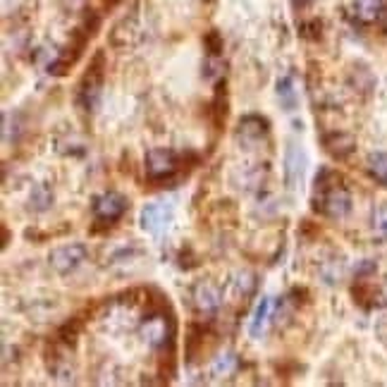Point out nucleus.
<instances>
[{
    "mask_svg": "<svg viewBox=\"0 0 387 387\" xmlns=\"http://www.w3.org/2000/svg\"><path fill=\"white\" fill-rule=\"evenodd\" d=\"M86 261V246L84 244H62L58 249H53L48 256V263L58 275H70L77 270Z\"/></svg>",
    "mask_w": 387,
    "mask_h": 387,
    "instance_id": "obj_5",
    "label": "nucleus"
},
{
    "mask_svg": "<svg viewBox=\"0 0 387 387\" xmlns=\"http://www.w3.org/2000/svg\"><path fill=\"white\" fill-rule=\"evenodd\" d=\"M256 290V278L251 275V273H239L234 280V292L239 294L242 299L249 297L251 292Z\"/></svg>",
    "mask_w": 387,
    "mask_h": 387,
    "instance_id": "obj_19",
    "label": "nucleus"
},
{
    "mask_svg": "<svg viewBox=\"0 0 387 387\" xmlns=\"http://www.w3.org/2000/svg\"><path fill=\"white\" fill-rule=\"evenodd\" d=\"M278 98H280V103H282V108L285 110H294L297 108V103H299V93L294 89V77H282V79H278Z\"/></svg>",
    "mask_w": 387,
    "mask_h": 387,
    "instance_id": "obj_13",
    "label": "nucleus"
},
{
    "mask_svg": "<svg viewBox=\"0 0 387 387\" xmlns=\"http://www.w3.org/2000/svg\"><path fill=\"white\" fill-rule=\"evenodd\" d=\"M323 143H326V151L333 155V158L342 160L347 158L349 153L357 148V139L347 132H333V134H326L323 136Z\"/></svg>",
    "mask_w": 387,
    "mask_h": 387,
    "instance_id": "obj_11",
    "label": "nucleus"
},
{
    "mask_svg": "<svg viewBox=\"0 0 387 387\" xmlns=\"http://www.w3.org/2000/svg\"><path fill=\"white\" fill-rule=\"evenodd\" d=\"M139 222L148 234L160 237L172 222V208L167 203H146L141 208Z\"/></svg>",
    "mask_w": 387,
    "mask_h": 387,
    "instance_id": "obj_8",
    "label": "nucleus"
},
{
    "mask_svg": "<svg viewBox=\"0 0 387 387\" xmlns=\"http://www.w3.org/2000/svg\"><path fill=\"white\" fill-rule=\"evenodd\" d=\"M191 304L198 314H215L222 304V290L210 280H198L191 287Z\"/></svg>",
    "mask_w": 387,
    "mask_h": 387,
    "instance_id": "obj_7",
    "label": "nucleus"
},
{
    "mask_svg": "<svg viewBox=\"0 0 387 387\" xmlns=\"http://www.w3.org/2000/svg\"><path fill=\"white\" fill-rule=\"evenodd\" d=\"M270 132V124H268L266 117L261 115H246L239 120V127H237V141L244 148H251L256 143H261Z\"/></svg>",
    "mask_w": 387,
    "mask_h": 387,
    "instance_id": "obj_9",
    "label": "nucleus"
},
{
    "mask_svg": "<svg viewBox=\"0 0 387 387\" xmlns=\"http://www.w3.org/2000/svg\"><path fill=\"white\" fill-rule=\"evenodd\" d=\"M208 48H210V58H215V55H220V51H222V43H220V39H218V34H210L208 36Z\"/></svg>",
    "mask_w": 387,
    "mask_h": 387,
    "instance_id": "obj_20",
    "label": "nucleus"
},
{
    "mask_svg": "<svg viewBox=\"0 0 387 387\" xmlns=\"http://www.w3.org/2000/svg\"><path fill=\"white\" fill-rule=\"evenodd\" d=\"M177 170H179V158L170 148H151L146 153V174L153 182L170 179Z\"/></svg>",
    "mask_w": 387,
    "mask_h": 387,
    "instance_id": "obj_4",
    "label": "nucleus"
},
{
    "mask_svg": "<svg viewBox=\"0 0 387 387\" xmlns=\"http://www.w3.org/2000/svg\"><path fill=\"white\" fill-rule=\"evenodd\" d=\"M304 170H306V155L302 148H297L294 143H290L287 148V155H285V182L290 189L302 182L304 177Z\"/></svg>",
    "mask_w": 387,
    "mask_h": 387,
    "instance_id": "obj_10",
    "label": "nucleus"
},
{
    "mask_svg": "<svg viewBox=\"0 0 387 387\" xmlns=\"http://www.w3.org/2000/svg\"><path fill=\"white\" fill-rule=\"evenodd\" d=\"M380 20H383V27L387 29V10H383V15H380Z\"/></svg>",
    "mask_w": 387,
    "mask_h": 387,
    "instance_id": "obj_22",
    "label": "nucleus"
},
{
    "mask_svg": "<svg viewBox=\"0 0 387 387\" xmlns=\"http://www.w3.org/2000/svg\"><path fill=\"white\" fill-rule=\"evenodd\" d=\"M311 3H316V0H294L297 8H306V5H311Z\"/></svg>",
    "mask_w": 387,
    "mask_h": 387,
    "instance_id": "obj_21",
    "label": "nucleus"
},
{
    "mask_svg": "<svg viewBox=\"0 0 387 387\" xmlns=\"http://www.w3.org/2000/svg\"><path fill=\"white\" fill-rule=\"evenodd\" d=\"M314 208L318 213L333 218V220H340V218L349 215V210H352V194H349V189L345 186L342 174H337L335 170H328V167H323V170L316 174Z\"/></svg>",
    "mask_w": 387,
    "mask_h": 387,
    "instance_id": "obj_1",
    "label": "nucleus"
},
{
    "mask_svg": "<svg viewBox=\"0 0 387 387\" xmlns=\"http://www.w3.org/2000/svg\"><path fill=\"white\" fill-rule=\"evenodd\" d=\"M101 89H103V55L98 53L93 58V65L89 67V72L82 77V82L77 86V103L79 108L86 112H93L98 108L101 101Z\"/></svg>",
    "mask_w": 387,
    "mask_h": 387,
    "instance_id": "obj_2",
    "label": "nucleus"
},
{
    "mask_svg": "<svg viewBox=\"0 0 387 387\" xmlns=\"http://www.w3.org/2000/svg\"><path fill=\"white\" fill-rule=\"evenodd\" d=\"M129 208L127 196H122L120 191H105L101 196L93 198V215L103 222H115L124 215V210Z\"/></svg>",
    "mask_w": 387,
    "mask_h": 387,
    "instance_id": "obj_6",
    "label": "nucleus"
},
{
    "mask_svg": "<svg viewBox=\"0 0 387 387\" xmlns=\"http://www.w3.org/2000/svg\"><path fill=\"white\" fill-rule=\"evenodd\" d=\"M237 368H239V359H237L234 354H220L213 364V376L215 378H230L237 373Z\"/></svg>",
    "mask_w": 387,
    "mask_h": 387,
    "instance_id": "obj_16",
    "label": "nucleus"
},
{
    "mask_svg": "<svg viewBox=\"0 0 387 387\" xmlns=\"http://www.w3.org/2000/svg\"><path fill=\"white\" fill-rule=\"evenodd\" d=\"M352 10H354V17H357L359 22L371 24L383 15L385 8H383V0H354Z\"/></svg>",
    "mask_w": 387,
    "mask_h": 387,
    "instance_id": "obj_12",
    "label": "nucleus"
},
{
    "mask_svg": "<svg viewBox=\"0 0 387 387\" xmlns=\"http://www.w3.org/2000/svg\"><path fill=\"white\" fill-rule=\"evenodd\" d=\"M268 318H270V297H263V299H261V304L256 306L251 328H249L251 337H261V333H263V328H266V323H268Z\"/></svg>",
    "mask_w": 387,
    "mask_h": 387,
    "instance_id": "obj_15",
    "label": "nucleus"
},
{
    "mask_svg": "<svg viewBox=\"0 0 387 387\" xmlns=\"http://www.w3.org/2000/svg\"><path fill=\"white\" fill-rule=\"evenodd\" d=\"M51 201H53V194H51V189H48L46 184H36L34 186V191H31V196H29V208L31 210H46L48 206H51Z\"/></svg>",
    "mask_w": 387,
    "mask_h": 387,
    "instance_id": "obj_17",
    "label": "nucleus"
},
{
    "mask_svg": "<svg viewBox=\"0 0 387 387\" xmlns=\"http://www.w3.org/2000/svg\"><path fill=\"white\" fill-rule=\"evenodd\" d=\"M141 335L153 349H170L174 342V318L163 311L148 314L141 323Z\"/></svg>",
    "mask_w": 387,
    "mask_h": 387,
    "instance_id": "obj_3",
    "label": "nucleus"
},
{
    "mask_svg": "<svg viewBox=\"0 0 387 387\" xmlns=\"http://www.w3.org/2000/svg\"><path fill=\"white\" fill-rule=\"evenodd\" d=\"M373 230L383 242H387V203H380L373 213Z\"/></svg>",
    "mask_w": 387,
    "mask_h": 387,
    "instance_id": "obj_18",
    "label": "nucleus"
},
{
    "mask_svg": "<svg viewBox=\"0 0 387 387\" xmlns=\"http://www.w3.org/2000/svg\"><path fill=\"white\" fill-rule=\"evenodd\" d=\"M366 167L376 182L387 184V151H376V153L368 155Z\"/></svg>",
    "mask_w": 387,
    "mask_h": 387,
    "instance_id": "obj_14",
    "label": "nucleus"
}]
</instances>
